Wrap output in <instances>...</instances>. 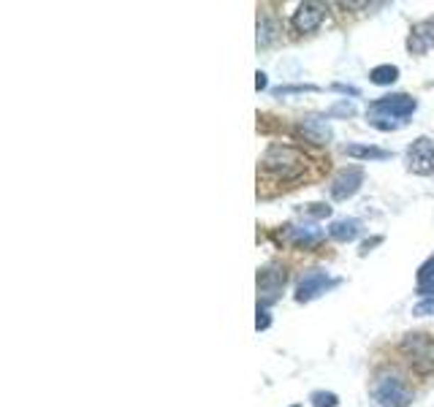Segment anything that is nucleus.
<instances>
[{"instance_id":"obj_1","label":"nucleus","mask_w":434,"mask_h":407,"mask_svg":"<svg viewBox=\"0 0 434 407\" xmlns=\"http://www.w3.org/2000/svg\"><path fill=\"white\" fill-rule=\"evenodd\" d=\"M307 168V158L291 144H269L258 163V174L274 182H296Z\"/></svg>"},{"instance_id":"obj_2","label":"nucleus","mask_w":434,"mask_h":407,"mask_svg":"<svg viewBox=\"0 0 434 407\" xmlns=\"http://www.w3.org/2000/svg\"><path fill=\"white\" fill-rule=\"evenodd\" d=\"M418 109V101L407 92H394V95H383L369 104L367 120L377 131H399L404 125V117H410Z\"/></svg>"},{"instance_id":"obj_3","label":"nucleus","mask_w":434,"mask_h":407,"mask_svg":"<svg viewBox=\"0 0 434 407\" xmlns=\"http://www.w3.org/2000/svg\"><path fill=\"white\" fill-rule=\"evenodd\" d=\"M399 350L407 359V364L418 372V375H432L434 372V340L423 332H410L402 337Z\"/></svg>"},{"instance_id":"obj_4","label":"nucleus","mask_w":434,"mask_h":407,"mask_svg":"<svg viewBox=\"0 0 434 407\" xmlns=\"http://www.w3.org/2000/svg\"><path fill=\"white\" fill-rule=\"evenodd\" d=\"M372 396L380 407H410L413 405V389H410L396 372H383V375L374 377Z\"/></svg>"},{"instance_id":"obj_5","label":"nucleus","mask_w":434,"mask_h":407,"mask_svg":"<svg viewBox=\"0 0 434 407\" xmlns=\"http://www.w3.org/2000/svg\"><path fill=\"white\" fill-rule=\"evenodd\" d=\"M334 286H340V280H337V277H331L328 271H321V269L304 271V277H301V280H299V286H296V302H299V304L315 302L318 296L328 293Z\"/></svg>"},{"instance_id":"obj_6","label":"nucleus","mask_w":434,"mask_h":407,"mask_svg":"<svg viewBox=\"0 0 434 407\" xmlns=\"http://www.w3.org/2000/svg\"><path fill=\"white\" fill-rule=\"evenodd\" d=\"M407 171L418 174V177H434V141L429 136H418L407 152Z\"/></svg>"},{"instance_id":"obj_7","label":"nucleus","mask_w":434,"mask_h":407,"mask_svg":"<svg viewBox=\"0 0 434 407\" xmlns=\"http://www.w3.org/2000/svg\"><path fill=\"white\" fill-rule=\"evenodd\" d=\"M285 280H288L285 269H279L274 264L258 269V304H261V307H269V304L277 302L279 296H282Z\"/></svg>"},{"instance_id":"obj_8","label":"nucleus","mask_w":434,"mask_h":407,"mask_svg":"<svg viewBox=\"0 0 434 407\" xmlns=\"http://www.w3.org/2000/svg\"><path fill=\"white\" fill-rule=\"evenodd\" d=\"M364 166H345L342 171H337V177L331 180V198L334 201H347V198H353L361 190V185H364Z\"/></svg>"},{"instance_id":"obj_9","label":"nucleus","mask_w":434,"mask_h":407,"mask_svg":"<svg viewBox=\"0 0 434 407\" xmlns=\"http://www.w3.org/2000/svg\"><path fill=\"white\" fill-rule=\"evenodd\" d=\"M328 120H331L328 114H307V117L299 120L296 131H299V136L304 141H310V144H331L334 128H331Z\"/></svg>"},{"instance_id":"obj_10","label":"nucleus","mask_w":434,"mask_h":407,"mask_svg":"<svg viewBox=\"0 0 434 407\" xmlns=\"http://www.w3.org/2000/svg\"><path fill=\"white\" fill-rule=\"evenodd\" d=\"M326 9L321 3H301L299 9L294 11V28L299 33H315L321 25H323Z\"/></svg>"},{"instance_id":"obj_11","label":"nucleus","mask_w":434,"mask_h":407,"mask_svg":"<svg viewBox=\"0 0 434 407\" xmlns=\"http://www.w3.org/2000/svg\"><path fill=\"white\" fill-rule=\"evenodd\" d=\"M434 44V19H423L418 25H413V31L407 36V49L413 55H426V49Z\"/></svg>"},{"instance_id":"obj_12","label":"nucleus","mask_w":434,"mask_h":407,"mask_svg":"<svg viewBox=\"0 0 434 407\" xmlns=\"http://www.w3.org/2000/svg\"><path fill=\"white\" fill-rule=\"evenodd\" d=\"M361 234V220L358 217H340L328 226V237L334 242H353Z\"/></svg>"},{"instance_id":"obj_13","label":"nucleus","mask_w":434,"mask_h":407,"mask_svg":"<svg viewBox=\"0 0 434 407\" xmlns=\"http://www.w3.org/2000/svg\"><path fill=\"white\" fill-rule=\"evenodd\" d=\"M288 239H291V244H296V247H304V250H307V247H315V244L323 242V231L315 226H299V228H291V231H288Z\"/></svg>"},{"instance_id":"obj_14","label":"nucleus","mask_w":434,"mask_h":407,"mask_svg":"<svg viewBox=\"0 0 434 407\" xmlns=\"http://www.w3.org/2000/svg\"><path fill=\"white\" fill-rule=\"evenodd\" d=\"M347 158H356V161H388L391 152L380 150V147H369V144H347L345 147Z\"/></svg>"},{"instance_id":"obj_15","label":"nucleus","mask_w":434,"mask_h":407,"mask_svg":"<svg viewBox=\"0 0 434 407\" xmlns=\"http://www.w3.org/2000/svg\"><path fill=\"white\" fill-rule=\"evenodd\" d=\"M396 79H399V68H396V65H391V63L374 65L372 71H369V82H372V85H380V87H386V85H394Z\"/></svg>"},{"instance_id":"obj_16","label":"nucleus","mask_w":434,"mask_h":407,"mask_svg":"<svg viewBox=\"0 0 434 407\" xmlns=\"http://www.w3.org/2000/svg\"><path fill=\"white\" fill-rule=\"evenodd\" d=\"M277 25L272 19H261L258 22V46H269L272 41H277Z\"/></svg>"},{"instance_id":"obj_17","label":"nucleus","mask_w":434,"mask_h":407,"mask_svg":"<svg viewBox=\"0 0 434 407\" xmlns=\"http://www.w3.org/2000/svg\"><path fill=\"white\" fill-rule=\"evenodd\" d=\"M310 402L312 407H340V396L334 391H312Z\"/></svg>"},{"instance_id":"obj_18","label":"nucleus","mask_w":434,"mask_h":407,"mask_svg":"<svg viewBox=\"0 0 434 407\" xmlns=\"http://www.w3.org/2000/svg\"><path fill=\"white\" fill-rule=\"evenodd\" d=\"M353 114H356V104L347 98H342L328 109V117H353Z\"/></svg>"},{"instance_id":"obj_19","label":"nucleus","mask_w":434,"mask_h":407,"mask_svg":"<svg viewBox=\"0 0 434 407\" xmlns=\"http://www.w3.org/2000/svg\"><path fill=\"white\" fill-rule=\"evenodd\" d=\"M301 215L310 217V220H323L331 215V207L328 204H307V207H301Z\"/></svg>"},{"instance_id":"obj_20","label":"nucleus","mask_w":434,"mask_h":407,"mask_svg":"<svg viewBox=\"0 0 434 407\" xmlns=\"http://www.w3.org/2000/svg\"><path fill=\"white\" fill-rule=\"evenodd\" d=\"M426 283H434V253L418 266V286H426Z\"/></svg>"},{"instance_id":"obj_21","label":"nucleus","mask_w":434,"mask_h":407,"mask_svg":"<svg viewBox=\"0 0 434 407\" xmlns=\"http://www.w3.org/2000/svg\"><path fill=\"white\" fill-rule=\"evenodd\" d=\"M296 92H318V87L315 85H282V87L274 90V95L285 98V95H296Z\"/></svg>"},{"instance_id":"obj_22","label":"nucleus","mask_w":434,"mask_h":407,"mask_svg":"<svg viewBox=\"0 0 434 407\" xmlns=\"http://www.w3.org/2000/svg\"><path fill=\"white\" fill-rule=\"evenodd\" d=\"M272 326V315H269V310L258 304V313H255V332H266Z\"/></svg>"},{"instance_id":"obj_23","label":"nucleus","mask_w":434,"mask_h":407,"mask_svg":"<svg viewBox=\"0 0 434 407\" xmlns=\"http://www.w3.org/2000/svg\"><path fill=\"white\" fill-rule=\"evenodd\" d=\"M413 315H434V296L432 299H421V302L413 307Z\"/></svg>"},{"instance_id":"obj_24","label":"nucleus","mask_w":434,"mask_h":407,"mask_svg":"<svg viewBox=\"0 0 434 407\" xmlns=\"http://www.w3.org/2000/svg\"><path fill=\"white\" fill-rule=\"evenodd\" d=\"M266 87H269V79H266L264 71H258V74H255V90L261 92V90H266Z\"/></svg>"},{"instance_id":"obj_25","label":"nucleus","mask_w":434,"mask_h":407,"mask_svg":"<svg viewBox=\"0 0 434 407\" xmlns=\"http://www.w3.org/2000/svg\"><path fill=\"white\" fill-rule=\"evenodd\" d=\"M334 90H337V92H345V95H358V87H350V85H342V82H337V85H334Z\"/></svg>"},{"instance_id":"obj_26","label":"nucleus","mask_w":434,"mask_h":407,"mask_svg":"<svg viewBox=\"0 0 434 407\" xmlns=\"http://www.w3.org/2000/svg\"><path fill=\"white\" fill-rule=\"evenodd\" d=\"M380 237H374V239H369V242H364V244H361V256H367V253H369V250H372L374 244H380Z\"/></svg>"},{"instance_id":"obj_27","label":"nucleus","mask_w":434,"mask_h":407,"mask_svg":"<svg viewBox=\"0 0 434 407\" xmlns=\"http://www.w3.org/2000/svg\"><path fill=\"white\" fill-rule=\"evenodd\" d=\"M291 407H301V405H291Z\"/></svg>"}]
</instances>
